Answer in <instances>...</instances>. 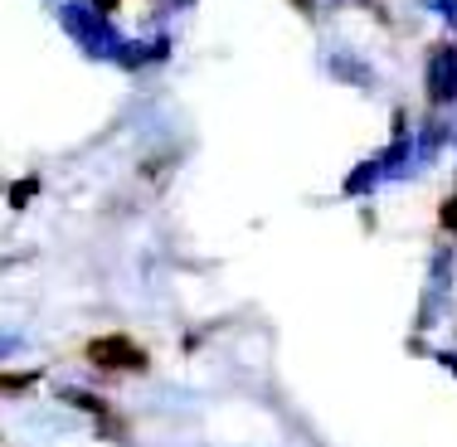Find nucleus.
<instances>
[{"label":"nucleus","instance_id":"obj_2","mask_svg":"<svg viewBox=\"0 0 457 447\" xmlns=\"http://www.w3.org/2000/svg\"><path fill=\"white\" fill-rule=\"evenodd\" d=\"M438 224L448 228V234H457V195H453V200H448V204H443V210H438Z\"/></svg>","mask_w":457,"mask_h":447},{"label":"nucleus","instance_id":"obj_4","mask_svg":"<svg viewBox=\"0 0 457 447\" xmlns=\"http://www.w3.org/2000/svg\"><path fill=\"white\" fill-rule=\"evenodd\" d=\"M297 5H312V0H297Z\"/></svg>","mask_w":457,"mask_h":447},{"label":"nucleus","instance_id":"obj_1","mask_svg":"<svg viewBox=\"0 0 457 447\" xmlns=\"http://www.w3.org/2000/svg\"><path fill=\"white\" fill-rule=\"evenodd\" d=\"M83 360L97 369H146V351L132 341V335H93L88 345H83Z\"/></svg>","mask_w":457,"mask_h":447},{"label":"nucleus","instance_id":"obj_3","mask_svg":"<svg viewBox=\"0 0 457 447\" xmlns=\"http://www.w3.org/2000/svg\"><path fill=\"white\" fill-rule=\"evenodd\" d=\"M117 5H122V0H97V10H117Z\"/></svg>","mask_w":457,"mask_h":447}]
</instances>
